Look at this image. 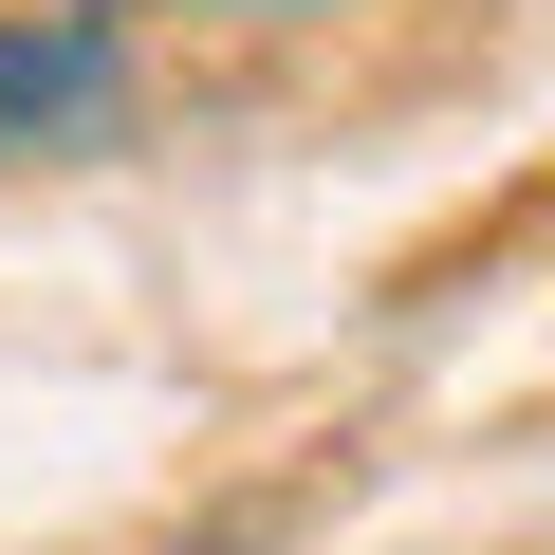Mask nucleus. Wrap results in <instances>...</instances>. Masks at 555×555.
<instances>
[{
    "instance_id": "1",
    "label": "nucleus",
    "mask_w": 555,
    "mask_h": 555,
    "mask_svg": "<svg viewBox=\"0 0 555 555\" xmlns=\"http://www.w3.org/2000/svg\"><path fill=\"white\" fill-rule=\"evenodd\" d=\"M130 130V38L93 0H0V149H112Z\"/></svg>"
},
{
    "instance_id": "2",
    "label": "nucleus",
    "mask_w": 555,
    "mask_h": 555,
    "mask_svg": "<svg viewBox=\"0 0 555 555\" xmlns=\"http://www.w3.org/2000/svg\"><path fill=\"white\" fill-rule=\"evenodd\" d=\"M204 20H297V0H204Z\"/></svg>"
}]
</instances>
